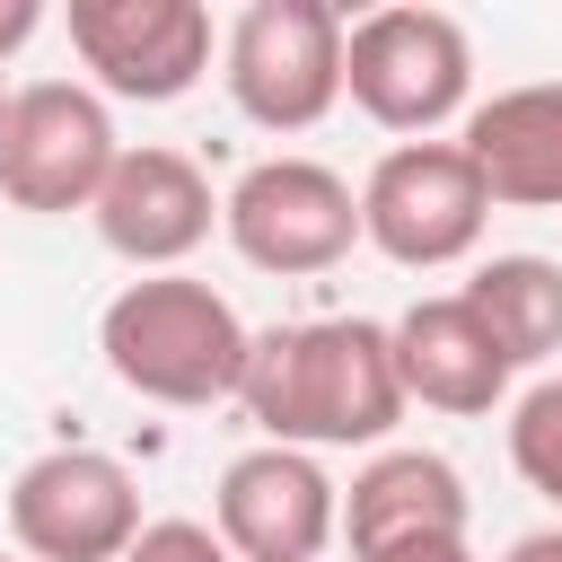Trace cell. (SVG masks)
<instances>
[{
	"label": "cell",
	"instance_id": "1",
	"mask_svg": "<svg viewBox=\"0 0 562 562\" xmlns=\"http://www.w3.org/2000/svg\"><path fill=\"white\" fill-rule=\"evenodd\" d=\"M246 422L272 448H386V430L404 422V369H395V334L369 316H307V325H263L246 342V378H237Z\"/></svg>",
	"mask_w": 562,
	"mask_h": 562
},
{
	"label": "cell",
	"instance_id": "2",
	"mask_svg": "<svg viewBox=\"0 0 562 562\" xmlns=\"http://www.w3.org/2000/svg\"><path fill=\"white\" fill-rule=\"evenodd\" d=\"M246 342H255L246 316L193 272H140L97 316V351H105L114 386H132L140 404H167V413H202V404L237 395Z\"/></svg>",
	"mask_w": 562,
	"mask_h": 562
},
{
	"label": "cell",
	"instance_id": "3",
	"mask_svg": "<svg viewBox=\"0 0 562 562\" xmlns=\"http://www.w3.org/2000/svg\"><path fill=\"white\" fill-rule=\"evenodd\" d=\"M342 97L395 140H439L474 114V35L422 0L369 9L342 35Z\"/></svg>",
	"mask_w": 562,
	"mask_h": 562
},
{
	"label": "cell",
	"instance_id": "4",
	"mask_svg": "<svg viewBox=\"0 0 562 562\" xmlns=\"http://www.w3.org/2000/svg\"><path fill=\"white\" fill-rule=\"evenodd\" d=\"M342 35L351 18L334 0H246L220 35L228 105L255 132H316L342 105Z\"/></svg>",
	"mask_w": 562,
	"mask_h": 562
},
{
	"label": "cell",
	"instance_id": "5",
	"mask_svg": "<svg viewBox=\"0 0 562 562\" xmlns=\"http://www.w3.org/2000/svg\"><path fill=\"white\" fill-rule=\"evenodd\" d=\"M492 193L457 140H395L360 184V237L404 272H448L483 246Z\"/></svg>",
	"mask_w": 562,
	"mask_h": 562
},
{
	"label": "cell",
	"instance_id": "6",
	"mask_svg": "<svg viewBox=\"0 0 562 562\" xmlns=\"http://www.w3.org/2000/svg\"><path fill=\"white\" fill-rule=\"evenodd\" d=\"M220 237L237 246V263L272 281H307L360 246V193L325 158H255L220 193Z\"/></svg>",
	"mask_w": 562,
	"mask_h": 562
},
{
	"label": "cell",
	"instance_id": "7",
	"mask_svg": "<svg viewBox=\"0 0 562 562\" xmlns=\"http://www.w3.org/2000/svg\"><path fill=\"white\" fill-rule=\"evenodd\" d=\"M123 140L97 88L79 79H26L9 123H0V202L61 220V211H97L105 176H114Z\"/></svg>",
	"mask_w": 562,
	"mask_h": 562
},
{
	"label": "cell",
	"instance_id": "8",
	"mask_svg": "<svg viewBox=\"0 0 562 562\" xmlns=\"http://www.w3.org/2000/svg\"><path fill=\"white\" fill-rule=\"evenodd\" d=\"M140 527H149L140 483L105 448L61 439V448L26 457L18 483H9V536H18L26 562H123Z\"/></svg>",
	"mask_w": 562,
	"mask_h": 562
},
{
	"label": "cell",
	"instance_id": "9",
	"mask_svg": "<svg viewBox=\"0 0 562 562\" xmlns=\"http://www.w3.org/2000/svg\"><path fill=\"white\" fill-rule=\"evenodd\" d=\"M70 53L97 97L123 105H176L202 88L220 35L202 0H70Z\"/></svg>",
	"mask_w": 562,
	"mask_h": 562
},
{
	"label": "cell",
	"instance_id": "10",
	"mask_svg": "<svg viewBox=\"0 0 562 562\" xmlns=\"http://www.w3.org/2000/svg\"><path fill=\"white\" fill-rule=\"evenodd\" d=\"M465 474L439 448H378L342 492L351 562H465Z\"/></svg>",
	"mask_w": 562,
	"mask_h": 562
},
{
	"label": "cell",
	"instance_id": "11",
	"mask_svg": "<svg viewBox=\"0 0 562 562\" xmlns=\"http://www.w3.org/2000/svg\"><path fill=\"white\" fill-rule=\"evenodd\" d=\"M211 527L237 562H316L342 527V483L307 457V448H246L220 465L211 492Z\"/></svg>",
	"mask_w": 562,
	"mask_h": 562
},
{
	"label": "cell",
	"instance_id": "12",
	"mask_svg": "<svg viewBox=\"0 0 562 562\" xmlns=\"http://www.w3.org/2000/svg\"><path fill=\"white\" fill-rule=\"evenodd\" d=\"M88 220H97V246L123 255L132 272H184V255L211 246V228H220V193L184 149L140 140V149L114 158Z\"/></svg>",
	"mask_w": 562,
	"mask_h": 562
},
{
	"label": "cell",
	"instance_id": "13",
	"mask_svg": "<svg viewBox=\"0 0 562 562\" xmlns=\"http://www.w3.org/2000/svg\"><path fill=\"white\" fill-rule=\"evenodd\" d=\"M395 369H404V395L413 404H430V413H457V422H474V413H492L501 395H509V351L492 342V325L465 307V290H439V299H413L395 325Z\"/></svg>",
	"mask_w": 562,
	"mask_h": 562
},
{
	"label": "cell",
	"instance_id": "14",
	"mask_svg": "<svg viewBox=\"0 0 562 562\" xmlns=\"http://www.w3.org/2000/svg\"><path fill=\"white\" fill-rule=\"evenodd\" d=\"M457 149L474 158L492 211H562V79L492 88L457 123Z\"/></svg>",
	"mask_w": 562,
	"mask_h": 562
},
{
	"label": "cell",
	"instance_id": "15",
	"mask_svg": "<svg viewBox=\"0 0 562 562\" xmlns=\"http://www.w3.org/2000/svg\"><path fill=\"white\" fill-rule=\"evenodd\" d=\"M465 307L492 325L509 369H544L562 351V263L553 255H483L465 281Z\"/></svg>",
	"mask_w": 562,
	"mask_h": 562
},
{
	"label": "cell",
	"instance_id": "16",
	"mask_svg": "<svg viewBox=\"0 0 562 562\" xmlns=\"http://www.w3.org/2000/svg\"><path fill=\"white\" fill-rule=\"evenodd\" d=\"M509 465L536 501L562 509V378H536L518 404H509Z\"/></svg>",
	"mask_w": 562,
	"mask_h": 562
},
{
	"label": "cell",
	"instance_id": "17",
	"mask_svg": "<svg viewBox=\"0 0 562 562\" xmlns=\"http://www.w3.org/2000/svg\"><path fill=\"white\" fill-rule=\"evenodd\" d=\"M123 562H237V553H228L220 527H202V518H149Z\"/></svg>",
	"mask_w": 562,
	"mask_h": 562
},
{
	"label": "cell",
	"instance_id": "18",
	"mask_svg": "<svg viewBox=\"0 0 562 562\" xmlns=\"http://www.w3.org/2000/svg\"><path fill=\"white\" fill-rule=\"evenodd\" d=\"M44 35V0H0V70Z\"/></svg>",
	"mask_w": 562,
	"mask_h": 562
},
{
	"label": "cell",
	"instance_id": "19",
	"mask_svg": "<svg viewBox=\"0 0 562 562\" xmlns=\"http://www.w3.org/2000/svg\"><path fill=\"white\" fill-rule=\"evenodd\" d=\"M501 562H562V527H536V536H518Z\"/></svg>",
	"mask_w": 562,
	"mask_h": 562
},
{
	"label": "cell",
	"instance_id": "20",
	"mask_svg": "<svg viewBox=\"0 0 562 562\" xmlns=\"http://www.w3.org/2000/svg\"><path fill=\"white\" fill-rule=\"evenodd\" d=\"M9 105H18V88H9V79H0V123H9Z\"/></svg>",
	"mask_w": 562,
	"mask_h": 562
},
{
	"label": "cell",
	"instance_id": "21",
	"mask_svg": "<svg viewBox=\"0 0 562 562\" xmlns=\"http://www.w3.org/2000/svg\"><path fill=\"white\" fill-rule=\"evenodd\" d=\"M465 562H474V553H465Z\"/></svg>",
	"mask_w": 562,
	"mask_h": 562
},
{
	"label": "cell",
	"instance_id": "22",
	"mask_svg": "<svg viewBox=\"0 0 562 562\" xmlns=\"http://www.w3.org/2000/svg\"><path fill=\"white\" fill-rule=\"evenodd\" d=\"M0 562H9V553H0Z\"/></svg>",
	"mask_w": 562,
	"mask_h": 562
}]
</instances>
